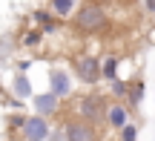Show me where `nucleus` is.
<instances>
[{"instance_id": "obj_21", "label": "nucleus", "mask_w": 155, "mask_h": 141, "mask_svg": "<svg viewBox=\"0 0 155 141\" xmlns=\"http://www.w3.org/2000/svg\"><path fill=\"white\" fill-rule=\"evenodd\" d=\"M95 3H104V6H106V0H95Z\"/></svg>"}, {"instance_id": "obj_12", "label": "nucleus", "mask_w": 155, "mask_h": 141, "mask_svg": "<svg viewBox=\"0 0 155 141\" xmlns=\"http://www.w3.org/2000/svg\"><path fill=\"white\" fill-rule=\"evenodd\" d=\"M121 78V58L118 55H104L101 58V81H115Z\"/></svg>"}, {"instance_id": "obj_1", "label": "nucleus", "mask_w": 155, "mask_h": 141, "mask_svg": "<svg viewBox=\"0 0 155 141\" xmlns=\"http://www.w3.org/2000/svg\"><path fill=\"white\" fill-rule=\"evenodd\" d=\"M112 26L109 12H106L104 3H95V0H83L81 9L75 12L72 17V29L75 35H106V29Z\"/></svg>"}, {"instance_id": "obj_8", "label": "nucleus", "mask_w": 155, "mask_h": 141, "mask_svg": "<svg viewBox=\"0 0 155 141\" xmlns=\"http://www.w3.org/2000/svg\"><path fill=\"white\" fill-rule=\"evenodd\" d=\"M32 107H35V112L43 115V118H55V115L63 112V101L55 98L52 92H38V95H32Z\"/></svg>"}, {"instance_id": "obj_17", "label": "nucleus", "mask_w": 155, "mask_h": 141, "mask_svg": "<svg viewBox=\"0 0 155 141\" xmlns=\"http://www.w3.org/2000/svg\"><path fill=\"white\" fill-rule=\"evenodd\" d=\"M118 141H138V124H127L118 133Z\"/></svg>"}, {"instance_id": "obj_18", "label": "nucleus", "mask_w": 155, "mask_h": 141, "mask_svg": "<svg viewBox=\"0 0 155 141\" xmlns=\"http://www.w3.org/2000/svg\"><path fill=\"white\" fill-rule=\"evenodd\" d=\"M12 49H15V38H12V35H3V38H0V61H3L6 55L12 58Z\"/></svg>"}, {"instance_id": "obj_19", "label": "nucleus", "mask_w": 155, "mask_h": 141, "mask_svg": "<svg viewBox=\"0 0 155 141\" xmlns=\"http://www.w3.org/2000/svg\"><path fill=\"white\" fill-rule=\"evenodd\" d=\"M46 141H66V138H63V127L55 124V127L49 130V136H46Z\"/></svg>"}, {"instance_id": "obj_16", "label": "nucleus", "mask_w": 155, "mask_h": 141, "mask_svg": "<svg viewBox=\"0 0 155 141\" xmlns=\"http://www.w3.org/2000/svg\"><path fill=\"white\" fill-rule=\"evenodd\" d=\"M23 121H26L23 112H9V115H6V130H9V133H20Z\"/></svg>"}, {"instance_id": "obj_20", "label": "nucleus", "mask_w": 155, "mask_h": 141, "mask_svg": "<svg viewBox=\"0 0 155 141\" xmlns=\"http://www.w3.org/2000/svg\"><path fill=\"white\" fill-rule=\"evenodd\" d=\"M141 6H144L147 15H155V0H141Z\"/></svg>"}, {"instance_id": "obj_6", "label": "nucleus", "mask_w": 155, "mask_h": 141, "mask_svg": "<svg viewBox=\"0 0 155 141\" xmlns=\"http://www.w3.org/2000/svg\"><path fill=\"white\" fill-rule=\"evenodd\" d=\"M49 130H52L49 118H43V115L32 112V115H26V121H23V127H20V133H17V138H20V141H46Z\"/></svg>"}, {"instance_id": "obj_4", "label": "nucleus", "mask_w": 155, "mask_h": 141, "mask_svg": "<svg viewBox=\"0 0 155 141\" xmlns=\"http://www.w3.org/2000/svg\"><path fill=\"white\" fill-rule=\"evenodd\" d=\"M61 127H63V138H66V141H101L98 127L81 121L78 115H63Z\"/></svg>"}, {"instance_id": "obj_11", "label": "nucleus", "mask_w": 155, "mask_h": 141, "mask_svg": "<svg viewBox=\"0 0 155 141\" xmlns=\"http://www.w3.org/2000/svg\"><path fill=\"white\" fill-rule=\"evenodd\" d=\"M9 89H12V95L15 98H32L35 92H32V81H29V75L26 72H15L12 75V84H9Z\"/></svg>"}, {"instance_id": "obj_3", "label": "nucleus", "mask_w": 155, "mask_h": 141, "mask_svg": "<svg viewBox=\"0 0 155 141\" xmlns=\"http://www.w3.org/2000/svg\"><path fill=\"white\" fill-rule=\"evenodd\" d=\"M69 72L78 84H83L86 89H95L101 84V58L92 52H78L69 58Z\"/></svg>"}, {"instance_id": "obj_2", "label": "nucleus", "mask_w": 155, "mask_h": 141, "mask_svg": "<svg viewBox=\"0 0 155 141\" xmlns=\"http://www.w3.org/2000/svg\"><path fill=\"white\" fill-rule=\"evenodd\" d=\"M106 107H109V98L98 89H86L72 98V115H78L81 121L98 127V130L106 127Z\"/></svg>"}, {"instance_id": "obj_13", "label": "nucleus", "mask_w": 155, "mask_h": 141, "mask_svg": "<svg viewBox=\"0 0 155 141\" xmlns=\"http://www.w3.org/2000/svg\"><path fill=\"white\" fill-rule=\"evenodd\" d=\"M141 101H144V78L127 81V101H124V104H127L129 109H138Z\"/></svg>"}, {"instance_id": "obj_14", "label": "nucleus", "mask_w": 155, "mask_h": 141, "mask_svg": "<svg viewBox=\"0 0 155 141\" xmlns=\"http://www.w3.org/2000/svg\"><path fill=\"white\" fill-rule=\"evenodd\" d=\"M43 38H46V35L40 32L38 26H32V29H23V32H20V38H17V43H20L23 49H38V46L43 43Z\"/></svg>"}, {"instance_id": "obj_5", "label": "nucleus", "mask_w": 155, "mask_h": 141, "mask_svg": "<svg viewBox=\"0 0 155 141\" xmlns=\"http://www.w3.org/2000/svg\"><path fill=\"white\" fill-rule=\"evenodd\" d=\"M49 92L55 98H61V101H66V98H72L75 92V78L69 69L63 66H52L49 69Z\"/></svg>"}, {"instance_id": "obj_7", "label": "nucleus", "mask_w": 155, "mask_h": 141, "mask_svg": "<svg viewBox=\"0 0 155 141\" xmlns=\"http://www.w3.org/2000/svg\"><path fill=\"white\" fill-rule=\"evenodd\" d=\"M127 124H132V109L124 101H109V107H106V130L121 133Z\"/></svg>"}, {"instance_id": "obj_10", "label": "nucleus", "mask_w": 155, "mask_h": 141, "mask_svg": "<svg viewBox=\"0 0 155 141\" xmlns=\"http://www.w3.org/2000/svg\"><path fill=\"white\" fill-rule=\"evenodd\" d=\"M29 20H32V26H38L43 35H55L58 29H61L58 26V17L52 15L49 9H35L32 15H29Z\"/></svg>"}, {"instance_id": "obj_9", "label": "nucleus", "mask_w": 155, "mask_h": 141, "mask_svg": "<svg viewBox=\"0 0 155 141\" xmlns=\"http://www.w3.org/2000/svg\"><path fill=\"white\" fill-rule=\"evenodd\" d=\"M83 0H46V9L58 17V20H72L75 12L81 9Z\"/></svg>"}, {"instance_id": "obj_15", "label": "nucleus", "mask_w": 155, "mask_h": 141, "mask_svg": "<svg viewBox=\"0 0 155 141\" xmlns=\"http://www.w3.org/2000/svg\"><path fill=\"white\" fill-rule=\"evenodd\" d=\"M106 92H109V98H112V101H127V81H124V78L109 81Z\"/></svg>"}]
</instances>
